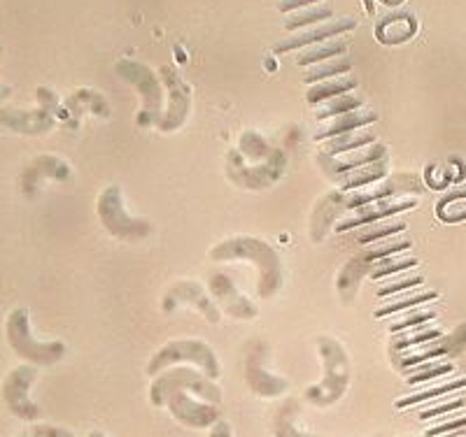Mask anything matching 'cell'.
Returning <instances> with one entry per match:
<instances>
[{"label":"cell","instance_id":"1","mask_svg":"<svg viewBox=\"0 0 466 437\" xmlns=\"http://www.w3.org/2000/svg\"><path fill=\"white\" fill-rule=\"evenodd\" d=\"M212 261H245L257 268V293L268 301L285 284V270H282L280 253L268 243L252 235L228 237L224 243L210 249Z\"/></svg>","mask_w":466,"mask_h":437},{"label":"cell","instance_id":"2","mask_svg":"<svg viewBox=\"0 0 466 437\" xmlns=\"http://www.w3.org/2000/svg\"><path fill=\"white\" fill-rule=\"evenodd\" d=\"M318 353L324 377L319 384L308 386L306 401L315 407H331L340 401L350 386V356L334 337H318Z\"/></svg>","mask_w":466,"mask_h":437},{"label":"cell","instance_id":"3","mask_svg":"<svg viewBox=\"0 0 466 437\" xmlns=\"http://www.w3.org/2000/svg\"><path fill=\"white\" fill-rule=\"evenodd\" d=\"M7 344L22 361L31 365H56L66 356L64 343H40L33 337L31 316L26 307H16L5 322Z\"/></svg>","mask_w":466,"mask_h":437},{"label":"cell","instance_id":"4","mask_svg":"<svg viewBox=\"0 0 466 437\" xmlns=\"http://www.w3.org/2000/svg\"><path fill=\"white\" fill-rule=\"evenodd\" d=\"M180 363H191L197 365V370H201L208 380H218L222 374V368H219V359L215 349L210 347L203 340H173V343L164 344L159 352L154 353L147 363V374L149 377H157L164 370L175 368Z\"/></svg>","mask_w":466,"mask_h":437},{"label":"cell","instance_id":"5","mask_svg":"<svg viewBox=\"0 0 466 437\" xmlns=\"http://www.w3.org/2000/svg\"><path fill=\"white\" fill-rule=\"evenodd\" d=\"M175 391H187V393L198 395L201 401L218 405L222 402V391L212 380L197 368H168L161 374H157L149 386V402L154 407H164Z\"/></svg>","mask_w":466,"mask_h":437},{"label":"cell","instance_id":"6","mask_svg":"<svg viewBox=\"0 0 466 437\" xmlns=\"http://www.w3.org/2000/svg\"><path fill=\"white\" fill-rule=\"evenodd\" d=\"M98 216H101V223L106 226V231L110 233L116 240H124V243H138L145 237L152 235L154 226L143 219V216L128 214L127 207H124L122 189L119 186H107L101 195H98Z\"/></svg>","mask_w":466,"mask_h":437},{"label":"cell","instance_id":"7","mask_svg":"<svg viewBox=\"0 0 466 437\" xmlns=\"http://www.w3.org/2000/svg\"><path fill=\"white\" fill-rule=\"evenodd\" d=\"M287 170V154L282 149H276L266 161L255 165L245 164L238 149H231L227 154V177L240 189L248 191H264L270 189L276 182L282 180Z\"/></svg>","mask_w":466,"mask_h":437},{"label":"cell","instance_id":"8","mask_svg":"<svg viewBox=\"0 0 466 437\" xmlns=\"http://www.w3.org/2000/svg\"><path fill=\"white\" fill-rule=\"evenodd\" d=\"M116 74L122 79H127L128 84H133L138 89L140 98H143V110L138 114V126H159L161 124V107H164V86L157 79V74L143 64H136V61H119L115 65Z\"/></svg>","mask_w":466,"mask_h":437},{"label":"cell","instance_id":"9","mask_svg":"<svg viewBox=\"0 0 466 437\" xmlns=\"http://www.w3.org/2000/svg\"><path fill=\"white\" fill-rule=\"evenodd\" d=\"M35 380L37 370L33 365H19L3 382V401H5L7 410L22 422H37L43 416V407L33 402L28 395Z\"/></svg>","mask_w":466,"mask_h":437},{"label":"cell","instance_id":"10","mask_svg":"<svg viewBox=\"0 0 466 437\" xmlns=\"http://www.w3.org/2000/svg\"><path fill=\"white\" fill-rule=\"evenodd\" d=\"M424 191L422 180L418 174L410 173H394L387 174L385 180L378 184L369 186V189L352 191L348 194V212H355L364 205H371L378 201H392V198H401V195H420Z\"/></svg>","mask_w":466,"mask_h":437},{"label":"cell","instance_id":"11","mask_svg":"<svg viewBox=\"0 0 466 437\" xmlns=\"http://www.w3.org/2000/svg\"><path fill=\"white\" fill-rule=\"evenodd\" d=\"M266 356H268V344L264 340H252L248 344V352H245V382H248L252 393L261 395V398H278V395L289 389V382L264 368Z\"/></svg>","mask_w":466,"mask_h":437},{"label":"cell","instance_id":"12","mask_svg":"<svg viewBox=\"0 0 466 437\" xmlns=\"http://www.w3.org/2000/svg\"><path fill=\"white\" fill-rule=\"evenodd\" d=\"M466 352V323H460L451 335H441L439 340H431V343L422 344L420 352L410 353V356H403L401 361H397V368L401 372H408V370L418 368V365L431 363V361L441 359H457Z\"/></svg>","mask_w":466,"mask_h":437},{"label":"cell","instance_id":"13","mask_svg":"<svg viewBox=\"0 0 466 437\" xmlns=\"http://www.w3.org/2000/svg\"><path fill=\"white\" fill-rule=\"evenodd\" d=\"M177 305H191L197 307L203 314V319H208L210 323H219L222 319V312H219V305L212 301L208 291L203 289L197 282H175L168 291H166L164 301H161V307H164L166 314L177 310Z\"/></svg>","mask_w":466,"mask_h":437},{"label":"cell","instance_id":"14","mask_svg":"<svg viewBox=\"0 0 466 437\" xmlns=\"http://www.w3.org/2000/svg\"><path fill=\"white\" fill-rule=\"evenodd\" d=\"M173 419L189 428H212L218 422H222V410L218 405H210L206 401L191 398L187 391H175L166 402Z\"/></svg>","mask_w":466,"mask_h":437},{"label":"cell","instance_id":"15","mask_svg":"<svg viewBox=\"0 0 466 437\" xmlns=\"http://www.w3.org/2000/svg\"><path fill=\"white\" fill-rule=\"evenodd\" d=\"M161 79H164V86L168 89V105H166L164 116H161V124L157 128L164 133H173L177 128H182V124L187 122L191 110V94L189 86L180 79V74L175 73L173 68H161Z\"/></svg>","mask_w":466,"mask_h":437},{"label":"cell","instance_id":"16","mask_svg":"<svg viewBox=\"0 0 466 437\" xmlns=\"http://www.w3.org/2000/svg\"><path fill=\"white\" fill-rule=\"evenodd\" d=\"M208 289H210L212 298L218 301V305L224 312H228V316H233V319L249 322V319H255L259 314L255 303L236 289V284H233L227 273H212L210 280H208Z\"/></svg>","mask_w":466,"mask_h":437},{"label":"cell","instance_id":"17","mask_svg":"<svg viewBox=\"0 0 466 437\" xmlns=\"http://www.w3.org/2000/svg\"><path fill=\"white\" fill-rule=\"evenodd\" d=\"M418 207V198H392V201H378L371 205H364L360 210H355L350 216H343L339 223H336V233H348L352 228L371 226V223L382 222L387 216H397L401 212L413 210Z\"/></svg>","mask_w":466,"mask_h":437},{"label":"cell","instance_id":"18","mask_svg":"<svg viewBox=\"0 0 466 437\" xmlns=\"http://www.w3.org/2000/svg\"><path fill=\"white\" fill-rule=\"evenodd\" d=\"M348 214V194L345 191H329L318 201L313 210V219H310V237L313 243H324L329 228Z\"/></svg>","mask_w":466,"mask_h":437},{"label":"cell","instance_id":"19","mask_svg":"<svg viewBox=\"0 0 466 437\" xmlns=\"http://www.w3.org/2000/svg\"><path fill=\"white\" fill-rule=\"evenodd\" d=\"M382 158H387V144L380 143V140H378L376 144H371V147L360 149V152L343 154V156H339V158H331V156H327V154H319V161H322V165H324V173L329 174V180L331 182H339L343 174L352 173V170L364 168V165L376 164V161H382Z\"/></svg>","mask_w":466,"mask_h":437},{"label":"cell","instance_id":"20","mask_svg":"<svg viewBox=\"0 0 466 437\" xmlns=\"http://www.w3.org/2000/svg\"><path fill=\"white\" fill-rule=\"evenodd\" d=\"M0 126L10 128L22 135H45L56 126L49 112L45 110H15V107H3L0 110Z\"/></svg>","mask_w":466,"mask_h":437},{"label":"cell","instance_id":"21","mask_svg":"<svg viewBox=\"0 0 466 437\" xmlns=\"http://www.w3.org/2000/svg\"><path fill=\"white\" fill-rule=\"evenodd\" d=\"M43 177L54 182H68L73 177V170L66 164L64 158L52 156V154H43V156L33 158V164L24 170L22 174V189L24 194L33 195L35 194V184Z\"/></svg>","mask_w":466,"mask_h":437},{"label":"cell","instance_id":"22","mask_svg":"<svg viewBox=\"0 0 466 437\" xmlns=\"http://www.w3.org/2000/svg\"><path fill=\"white\" fill-rule=\"evenodd\" d=\"M357 26L355 19H339V22L331 24H322V26H315L310 31H303L299 35H291L282 43L276 45V54H285L291 52V49H306V47H315V45H322L331 37L340 35V33H348Z\"/></svg>","mask_w":466,"mask_h":437},{"label":"cell","instance_id":"23","mask_svg":"<svg viewBox=\"0 0 466 437\" xmlns=\"http://www.w3.org/2000/svg\"><path fill=\"white\" fill-rule=\"evenodd\" d=\"M371 268H373V261L371 256L366 252L357 253V256H352L348 261V263L343 265V270H340L339 280H336V289H339L340 293V301L343 303H352V298H355L357 289H360L361 282L371 274Z\"/></svg>","mask_w":466,"mask_h":437},{"label":"cell","instance_id":"24","mask_svg":"<svg viewBox=\"0 0 466 437\" xmlns=\"http://www.w3.org/2000/svg\"><path fill=\"white\" fill-rule=\"evenodd\" d=\"M373 124H378V112L373 110L348 112V114H340L336 116V119H331L329 124H324V126L315 133V140H318V143H324V140L345 135V133H355L364 126H373Z\"/></svg>","mask_w":466,"mask_h":437},{"label":"cell","instance_id":"25","mask_svg":"<svg viewBox=\"0 0 466 437\" xmlns=\"http://www.w3.org/2000/svg\"><path fill=\"white\" fill-rule=\"evenodd\" d=\"M390 174V161L387 158H382V161H376V164L371 165H364V168L360 170H352V173L343 174L339 180L340 184V191H345V194H352V191H361V189H369V186L378 184V182H382Z\"/></svg>","mask_w":466,"mask_h":437},{"label":"cell","instance_id":"26","mask_svg":"<svg viewBox=\"0 0 466 437\" xmlns=\"http://www.w3.org/2000/svg\"><path fill=\"white\" fill-rule=\"evenodd\" d=\"M299 416H301V402L297 398H287L273 414V437H318L297 426Z\"/></svg>","mask_w":466,"mask_h":437},{"label":"cell","instance_id":"27","mask_svg":"<svg viewBox=\"0 0 466 437\" xmlns=\"http://www.w3.org/2000/svg\"><path fill=\"white\" fill-rule=\"evenodd\" d=\"M376 143H378V135L373 131L345 133V135L324 140L322 154H327V156H331V158H339V156H343V154L360 152V149L371 147V144H376Z\"/></svg>","mask_w":466,"mask_h":437},{"label":"cell","instance_id":"28","mask_svg":"<svg viewBox=\"0 0 466 437\" xmlns=\"http://www.w3.org/2000/svg\"><path fill=\"white\" fill-rule=\"evenodd\" d=\"M357 84H360V79H357L355 74H343V77L327 79V82H319V84H313L308 89L306 101L310 103V105L334 101L339 95H345L352 89H357Z\"/></svg>","mask_w":466,"mask_h":437},{"label":"cell","instance_id":"29","mask_svg":"<svg viewBox=\"0 0 466 437\" xmlns=\"http://www.w3.org/2000/svg\"><path fill=\"white\" fill-rule=\"evenodd\" d=\"M415 28H418V24H415L413 16L390 15L382 19V24L378 26L376 35L380 43L399 45V43H406V40H410V37L415 35Z\"/></svg>","mask_w":466,"mask_h":437},{"label":"cell","instance_id":"30","mask_svg":"<svg viewBox=\"0 0 466 437\" xmlns=\"http://www.w3.org/2000/svg\"><path fill=\"white\" fill-rule=\"evenodd\" d=\"M68 107L73 114H82V112H91V114L96 116H110V105H107V101L103 98L101 94H96V91H89V89H82L77 91V94H73L68 98Z\"/></svg>","mask_w":466,"mask_h":437},{"label":"cell","instance_id":"31","mask_svg":"<svg viewBox=\"0 0 466 437\" xmlns=\"http://www.w3.org/2000/svg\"><path fill=\"white\" fill-rule=\"evenodd\" d=\"M273 152H276V147H270V144L266 143V137H261L259 133L245 131L243 135H240L238 154L243 158H249V161H257V164H261V161H266V158H268Z\"/></svg>","mask_w":466,"mask_h":437},{"label":"cell","instance_id":"32","mask_svg":"<svg viewBox=\"0 0 466 437\" xmlns=\"http://www.w3.org/2000/svg\"><path fill=\"white\" fill-rule=\"evenodd\" d=\"M345 52H348V43H345V40H327V43L315 45V47H310L308 52H303L301 56H299L297 64L303 65V68H308V65H313V64H322V61H327V58L343 56Z\"/></svg>","mask_w":466,"mask_h":437},{"label":"cell","instance_id":"33","mask_svg":"<svg viewBox=\"0 0 466 437\" xmlns=\"http://www.w3.org/2000/svg\"><path fill=\"white\" fill-rule=\"evenodd\" d=\"M436 298H439V291H418V293L401 295L399 301H394V303H390V305L376 310V319H382V316H390V314H397V312L415 310V307L424 305V303L436 301Z\"/></svg>","mask_w":466,"mask_h":437},{"label":"cell","instance_id":"34","mask_svg":"<svg viewBox=\"0 0 466 437\" xmlns=\"http://www.w3.org/2000/svg\"><path fill=\"white\" fill-rule=\"evenodd\" d=\"M361 105H364L361 98L345 94V95H339V98H334V101L322 103V107H319L315 116H318L319 122H329V119H336V116L340 114H348V112L361 110Z\"/></svg>","mask_w":466,"mask_h":437},{"label":"cell","instance_id":"35","mask_svg":"<svg viewBox=\"0 0 466 437\" xmlns=\"http://www.w3.org/2000/svg\"><path fill=\"white\" fill-rule=\"evenodd\" d=\"M460 389H466V377H461V380H457V382H451V384H441V386H434V389L420 391V393L401 398V401H397V407L399 410H406V407H413V405H418V402H430V401H434V398H443V395L452 393V391H460Z\"/></svg>","mask_w":466,"mask_h":437},{"label":"cell","instance_id":"36","mask_svg":"<svg viewBox=\"0 0 466 437\" xmlns=\"http://www.w3.org/2000/svg\"><path fill=\"white\" fill-rule=\"evenodd\" d=\"M352 70V64L348 58H336V61H329V64H319V68H313L310 73H306V84H319V82H327V79L343 77Z\"/></svg>","mask_w":466,"mask_h":437},{"label":"cell","instance_id":"37","mask_svg":"<svg viewBox=\"0 0 466 437\" xmlns=\"http://www.w3.org/2000/svg\"><path fill=\"white\" fill-rule=\"evenodd\" d=\"M441 331L439 328H430V326H420L418 331L413 333H403V335H394L392 340V352H403L408 347H422V344L431 343V340H439Z\"/></svg>","mask_w":466,"mask_h":437},{"label":"cell","instance_id":"38","mask_svg":"<svg viewBox=\"0 0 466 437\" xmlns=\"http://www.w3.org/2000/svg\"><path fill=\"white\" fill-rule=\"evenodd\" d=\"M334 16V10L327 5L322 7H310V10L306 12H299V15L289 16L285 22V31H297V28H303V26H313V24H322L327 22V19H331Z\"/></svg>","mask_w":466,"mask_h":437},{"label":"cell","instance_id":"39","mask_svg":"<svg viewBox=\"0 0 466 437\" xmlns=\"http://www.w3.org/2000/svg\"><path fill=\"white\" fill-rule=\"evenodd\" d=\"M406 231V222H390V223H371L366 226V231L357 233V243L360 244H373L378 240H385V237H392L397 233Z\"/></svg>","mask_w":466,"mask_h":437},{"label":"cell","instance_id":"40","mask_svg":"<svg viewBox=\"0 0 466 437\" xmlns=\"http://www.w3.org/2000/svg\"><path fill=\"white\" fill-rule=\"evenodd\" d=\"M418 265V258L415 256H408V258H380L378 263H373L371 268V280H382V277H387V274H394V273H403V270H410Z\"/></svg>","mask_w":466,"mask_h":437},{"label":"cell","instance_id":"41","mask_svg":"<svg viewBox=\"0 0 466 437\" xmlns=\"http://www.w3.org/2000/svg\"><path fill=\"white\" fill-rule=\"evenodd\" d=\"M455 370V365L451 363H424L418 365V368L408 370V384L410 386H418L424 384V382H431L436 377H443V374H451Z\"/></svg>","mask_w":466,"mask_h":437},{"label":"cell","instance_id":"42","mask_svg":"<svg viewBox=\"0 0 466 437\" xmlns=\"http://www.w3.org/2000/svg\"><path fill=\"white\" fill-rule=\"evenodd\" d=\"M434 319H436V312H431V310H410V314H408L406 319H403V322L392 323V326H390V331H392L394 335H397V333L408 331V328L424 326V323L434 322Z\"/></svg>","mask_w":466,"mask_h":437},{"label":"cell","instance_id":"43","mask_svg":"<svg viewBox=\"0 0 466 437\" xmlns=\"http://www.w3.org/2000/svg\"><path fill=\"white\" fill-rule=\"evenodd\" d=\"M413 247V243L410 240H394V243H387V244H376L373 249H366V253L371 256L373 263H378L380 258H387L392 256V253H401V252H408V249Z\"/></svg>","mask_w":466,"mask_h":437},{"label":"cell","instance_id":"44","mask_svg":"<svg viewBox=\"0 0 466 437\" xmlns=\"http://www.w3.org/2000/svg\"><path fill=\"white\" fill-rule=\"evenodd\" d=\"M466 432V416L461 419H452V422H443L439 426L430 428L427 437H448V435H464Z\"/></svg>","mask_w":466,"mask_h":437},{"label":"cell","instance_id":"45","mask_svg":"<svg viewBox=\"0 0 466 437\" xmlns=\"http://www.w3.org/2000/svg\"><path fill=\"white\" fill-rule=\"evenodd\" d=\"M37 103H40V110L49 112V114H58V116H66V112L61 110V103H58V95L54 94V91L45 89V86H40L37 89Z\"/></svg>","mask_w":466,"mask_h":437},{"label":"cell","instance_id":"46","mask_svg":"<svg viewBox=\"0 0 466 437\" xmlns=\"http://www.w3.org/2000/svg\"><path fill=\"white\" fill-rule=\"evenodd\" d=\"M422 282H424V280H422V277H420V274H415V277H403V280L394 282V284L382 286V289L378 291V295H380V298H387V295L403 293V291L415 289V286H420V284H422Z\"/></svg>","mask_w":466,"mask_h":437},{"label":"cell","instance_id":"47","mask_svg":"<svg viewBox=\"0 0 466 437\" xmlns=\"http://www.w3.org/2000/svg\"><path fill=\"white\" fill-rule=\"evenodd\" d=\"M464 405H466L464 398H457V401H448V402H443V405H439V407H431V410H424L422 414H420V419H436V416L448 414V412L461 410V407H464Z\"/></svg>","mask_w":466,"mask_h":437},{"label":"cell","instance_id":"48","mask_svg":"<svg viewBox=\"0 0 466 437\" xmlns=\"http://www.w3.org/2000/svg\"><path fill=\"white\" fill-rule=\"evenodd\" d=\"M22 437H75V435L70 431H66V428L47 426V423H43V426H35L31 432H26V435Z\"/></svg>","mask_w":466,"mask_h":437},{"label":"cell","instance_id":"49","mask_svg":"<svg viewBox=\"0 0 466 437\" xmlns=\"http://www.w3.org/2000/svg\"><path fill=\"white\" fill-rule=\"evenodd\" d=\"M315 3H322V0H282L280 12H291V10H297V7L315 5Z\"/></svg>","mask_w":466,"mask_h":437},{"label":"cell","instance_id":"50","mask_svg":"<svg viewBox=\"0 0 466 437\" xmlns=\"http://www.w3.org/2000/svg\"><path fill=\"white\" fill-rule=\"evenodd\" d=\"M208 437H231V426H228V422H218L215 426H212L210 435Z\"/></svg>","mask_w":466,"mask_h":437},{"label":"cell","instance_id":"51","mask_svg":"<svg viewBox=\"0 0 466 437\" xmlns=\"http://www.w3.org/2000/svg\"><path fill=\"white\" fill-rule=\"evenodd\" d=\"M86 437H107V435H103V432H101V431H91V432H89V435H86Z\"/></svg>","mask_w":466,"mask_h":437},{"label":"cell","instance_id":"52","mask_svg":"<svg viewBox=\"0 0 466 437\" xmlns=\"http://www.w3.org/2000/svg\"><path fill=\"white\" fill-rule=\"evenodd\" d=\"M424 437H427V435H424Z\"/></svg>","mask_w":466,"mask_h":437}]
</instances>
